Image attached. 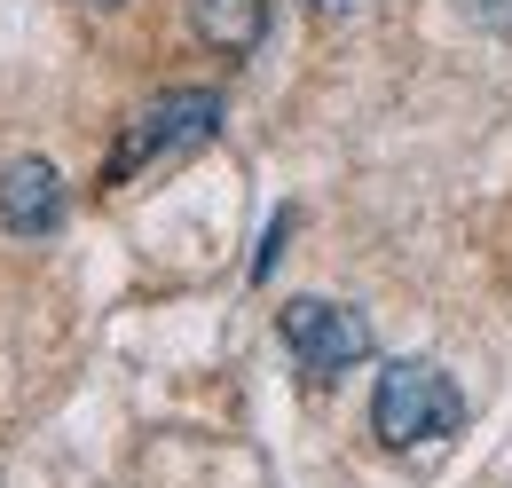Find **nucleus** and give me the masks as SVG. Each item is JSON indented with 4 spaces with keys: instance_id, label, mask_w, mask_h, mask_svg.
Instances as JSON below:
<instances>
[{
    "instance_id": "obj_1",
    "label": "nucleus",
    "mask_w": 512,
    "mask_h": 488,
    "mask_svg": "<svg viewBox=\"0 0 512 488\" xmlns=\"http://www.w3.org/2000/svg\"><path fill=\"white\" fill-rule=\"evenodd\" d=\"M457 426H465V394H457V378L442 363L402 355V363L379 370V386H371V433L386 449H434Z\"/></svg>"
},
{
    "instance_id": "obj_2",
    "label": "nucleus",
    "mask_w": 512,
    "mask_h": 488,
    "mask_svg": "<svg viewBox=\"0 0 512 488\" xmlns=\"http://www.w3.org/2000/svg\"><path fill=\"white\" fill-rule=\"evenodd\" d=\"M213 134H221V95H213V87H174V95H158L150 111H134V119H127L111 166H103V182L119 189V182H134L142 166H174V158L205 150Z\"/></svg>"
},
{
    "instance_id": "obj_3",
    "label": "nucleus",
    "mask_w": 512,
    "mask_h": 488,
    "mask_svg": "<svg viewBox=\"0 0 512 488\" xmlns=\"http://www.w3.org/2000/svg\"><path fill=\"white\" fill-rule=\"evenodd\" d=\"M276 339L292 347V363L308 370L316 386H331L339 370H355L371 355V323L339 300H284L276 307Z\"/></svg>"
},
{
    "instance_id": "obj_4",
    "label": "nucleus",
    "mask_w": 512,
    "mask_h": 488,
    "mask_svg": "<svg viewBox=\"0 0 512 488\" xmlns=\"http://www.w3.org/2000/svg\"><path fill=\"white\" fill-rule=\"evenodd\" d=\"M0 229L8 237H56L64 229V174L48 158H8L0 166Z\"/></svg>"
},
{
    "instance_id": "obj_5",
    "label": "nucleus",
    "mask_w": 512,
    "mask_h": 488,
    "mask_svg": "<svg viewBox=\"0 0 512 488\" xmlns=\"http://www.w3.org/2000/svg\"><path fill=\"white\" fill-rule=\"evenodd\" d=\"M190 24L213 56H253L268 32V0H190Z\"/></svg>"
},
{
    "instance_id": "obj_6",
    "label": "nucleus",
    "mask_w": 512,
    "mask_h": 488,
    "mask_svg": "<svg viewBox=\"0 0 512 488\" xmlns=\"http://www.w3.org/2000/svg\"><path fill=\"white\" fill-rule=\"evenodd\" d=\"M284 237H292V213H276V221H268V237H260V260H253V276H260V284L276 276V252H284Z\"/></svg>"
},
{
    "instance_id": "obj_7",
    "label": "nucleus",
    "mask_w": 512,
    "mask_h": 488,
    "mask_svg": "<svg viewBox=\"0 0 512 488\" xmlns=\"http://www.w3.org/2000/svg\"><path fill=\"white\" fill-rule=\"evenodd\" d=\"M308 8H316V16H355L363 0H308Z\"/></svg>"
},
{
    "instance_id": "obj_8",
    "label": "nucleus",
    "mask_w": 512,
    "mask_h": 488,
    "mask_svg": "<svg viewBox=\"0 0 512 488\" xmlns=\"http://www.w3.org/2000/svg\"><path fill=\"white\" fill-rule=\"evenodd\" d=\"M489 32H505V40H512V0H497V16H489Z\"/></svg>"
},
{
    "instance_id": "obj_9",
    "label": "nucleus",
    "mask_w": 512,
    "mask_h": 488,
    "mask_svg": "<svg viewBox=\"0 0 512 488\" xmlns=\"http://www.w3.org/2000/svg\"><path fill=\"white\" fill-rule=\"evenodd\" d=\"M457 8H465V16H481V24L497 16V0H457Z\"/></svg>"
},
{
    "instance_id": "obj_10",
    "label": "nucleus",
    "mask_w": 512,
    "mask_h": 488,
    "mask_svg": "<svg viewBox=\"0 0 512 488\" xmlns=\"http://www.w3.org/2000/svg\"><path fill=\"white\" fill-rule=\"evenodd\" d=\"M103 8H111V0H103Z\"/></svg>"
}]
</instances>
